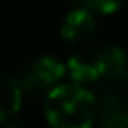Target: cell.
Wrapping results in <instances>:
<instances>
[{"label":"cell","instance_id":"cell-6","mask_svg":"<svg viewBox=\"0 0 128 128\" xmlns=\"http://www.w3.org/2000/svg\"><path fill=\"white\" fill-rule=\"evenodd\" d=\"M83 4L87 6L88 12L92 10V12L109 15V13H115L122 8L124 0H83Z\"/></svg>","mask_w":128,"mask_h":128},{"label":"cell","instance_id":"cell-7","mask_svg":"<svg viewBox=\"0 0 128 128\" xmlns=\"http://www.w3.org/2000/svg\"><path fill=\"white\" fill-rule=\"evenodd\" d=\"M102 128H128V117L124 111H113L106 117Z\"/></svg>","mask_w":128,"mask_h":128},{"label":"cell","instance_id":"cell-2","mask_svg":"<svg viewBox=\"0 0 128 128\" xmlns=\"http://www.w3.org/2000/svg\"><path fill=\"white\" fill-rule=\"evenodd\" d=\"M126 72V56L117 45H106L100 49H81L74 53L66 62V74L72 83L88 85L104 77L120 79Z\"/></svg>","mask_w":128,"mask_h":128},{"label":"cell","instance_id":"cell-4","mask_svg":"<svg viewBox=\"0 0 128 128\" xmlns=\"http://www.w3.org/2000/svg\"><path fill=\"white\" fill-rule=\"evenodd\" d=\"M96 21L92 13L85 8L74 10L64 17V23L60 26V38L70 45H83L94 36Z\"/></svg>","mask_w":128,"mask_h":128},{"label":"cell","instance_id":"cell-5","mask_svg":"<svg viewBox=\"0 0 128 128\" xmlns=\"http://www.w3.org/2000/svg\"><path fill=\"white\" fill-rule=\"evenodd\" d=\"M23 106V87L13 76L0 70V122H8Z\"/></svg>","mask_w":128,"mask_h":128},{"label":"cell","instance_id":"cell-8","mask_svg":"<svg viewBox=\"0 0 128 128\" xmlns=\"http://www.w3.org/2000/svg\"><path fill=\"white\" fill-rule=\"evenodd\" d=\"M6 128H19V126H15V124H8Z\"/></svg>","mask_w":128,"mask_h":128},{"label":"cell","instance_id":"cell-1","mask_svg":"<svg viewBox=\"0 0 128 128\" xmlns=\"http://www.w3.org/2000/svg\"><path fill=\"white\" fill-rule=\"evenodd\" d=\"M44 115L51 128H92L96 100L87 87L62 81L45 94Z\"/></svg>","mask_w":128,"mask_h":128},{"label":"cell","instance_id":"cell-3","mask_svg":"<svg viewBox=\"0 0 128 128\" xmlns=\"http://www.w3.org/2000/svg\"><path fill=\"white\" fill-rule=\"evenodd\" d=\"M64 76H66V64L53 55H44L26 70L23 85L34 90H45L47 94L51 88L62 83Z\"/></svg>","mask_w":128,"mask_h":128}]
</instances>
